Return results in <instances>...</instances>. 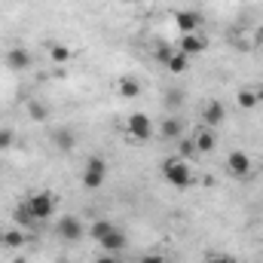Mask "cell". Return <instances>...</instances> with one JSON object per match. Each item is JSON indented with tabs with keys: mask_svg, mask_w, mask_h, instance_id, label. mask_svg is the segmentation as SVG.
<instances>
[{
	"mask_svg": "<svg viewBox=\"0 0 263 263\" xmlns=\"http://www.w3.org/2000/svg\"><path fill=\"white\" fill-rule=\"evenodd\" d=\"M181 132H184V123H181L178 117H168V120L159 126V135H162L165 141H178V138H181Z\"/></svg>",
	"mask_w": 263,
	"mask_h": 263,
	"instance_id": "14",
	"label": "cell"
},
{
	"mask_svg": "<svg viewBox=\"0 0 263 263\" xmlns=\"http://www.w3.org/2000/svg\"><path fill=\"white\" fill-rule=\"evenodd\" d=\"M205 263H236L230 254H223V251H214V254H208L205 257Z\"/></svg>",
	"mask_w": 263,
	"mask_h": 263,
	"instance_id": "24",
	"label": "cell"
},
{
	"mask_svg": "<svg viewBox=\"0 0 263 263\" xmlns=\"http://www.w3.org/2000/svg\"><path fill=\"white\" fill-rule=\"evenodd\" d=\"M223 117H227V107H223L220 101H208V104L202 107V126H205V129H217V126L223 123Z\"/></svg>",
	"mask_w": 263,
	"mask_h": 263,
	"instance_id": "7",
	"label": "cell"
},
{
	"mask_svg": "<svg viewBox=\"0 0 263 263\" xmlns=\"http://www.w3.org/2000/svg\"><path fill=\"white\" fill-rule=\"evenodd\" d=\"M62 263H67V260H62Z\"/></svg>",
	"mask_w": 263,
	"mask_h": 263,
	"instance_id": "31",
	"label": "cell"
},
{
	"mask_svg": "<svg viewBox=\"0 0 263 263\" xmlns=\"http://www.w3.org/2000/svg\"><path fill=\"white\" fill-rule=\"evenodd\" d=\"M254 37H257V43H263V25L257 28V31H254Z\"/></svg>",
	"mask_w": 263,
	"mask_h": 263,
	"instance_id": "28",
	"label": "cell"
},
{
	"mask_svg": "<svg viewBox=\"0 0 263 263\" xmlns=\"http://www.w3.org/2000/svg\"><path fill=\"white\" fill-rule=\"evenodd\" d=\"M49 59H52L55 65H65V62H70V49H67V46H52V49H49Z\"/></svg>",
	"mask_w": 263,
	"mask_h": 263,
	"instance_id": "21",
	"label": "cell"
},
{
	"mask_svg": "<svg viewBox=\"0 0 263 263\" xmlns=\"http://www.w3.org/2000/svg\"><path fill=\"white\" fill-rule=\"evenodd\" d=\"M55 233H59L65 242H80V239H83V233H86V227H83V220H80V217L65 214V217H59Z\"/></svg>",
	"mask_w": 263,
	"mask_h": 263,
	"instance_id": "4",
	"label": "cell"
},
{
	"mask_svg": "<svg viewBox=\"0 0 263 263\" xmlns=\"http://www.w3.org/2000/svg\"><path fill=\"white\" fill-rule=\"evenodd\" d=\"M184 55H202L205 49H208V40H205V34H181V46H178Z\"/></svg>",
	"mask_w": 263,
	"mask_h": 263,
	"instance_id": "10",
	"label": "cell"
},
{
	"mask_svg": "<svg viewBox=\"0 0 263 263\" xmlns=\"http://www.w3.org/2000/svg\"><path fill=\"white\" fill-rule=\"evenodd\" d=\"M110 230H114V223H110V220H95V223L89 227V236H92L95 242H101V239H104Z\"/></svg>",
	"mask_w": 263,
	"mask_h": 263,
	"instance_id": "19",
	"label": "cell"
},
{
	"mask_svg": "<svg viewBox=\"0 0 263 263\" xmlns=\"http://www.w3.org/2000/svg\"><path fill=\"white\" fill-rule=\"evenodd\" d=\"M141 263H165V257H162V254H144Z\"/></svg>",
	"mask_w": 263,
	"mask_h": 263,
	"instance_id": "26",
	"label": "cell"
},
{
	"mask_svg": "<svg viewBox=\"0 0 263 263\" xmlns=\"http://www.w3.org/2000/svg\"><path fill=\"white\" fill-rule=\"evenodd\" d=\"M0 242H3L6 248H22V245H25V233H22V230H3V233H0Z\"/></svg>",
	"mask_w": 263,
	"mask_h": 263,
	"instance_id": "17",
	"label": "cell"
},
{
	"mask_svg": "<svg viewBox=\"0 0 263 263\" xmlns=\"http://www.w3.org/2000/svg\"><path fill=\"white\" fill-rule=\"evenodd\" d=\"M162 178L172 184V187H190L193 184V168H190V162L187 159H181V156H172V159H165V165H162Z\"/></svg>",
	"mask_w": 263,
	"mask_h": 263,
	"instance_id": "1",
	"label": "cell"
},
{
	"mask_svg": "<svg viewBox=\"0 0 263 263\" xmlns=\"http://www.w3.org/2000/svg\"><path fill=\"white\" fill-rule=\"evenodd\" d=\"M22 205L28 208V214H31L34 220H46V217H52V211H55V196H52V193H34V196L25 199Z\"/></svg>",
	"mask_w": 263,
	"mask_h": 263,
	"instance_id": "3",
	"label": "cell"
},
{
	"mask_svg": "<svg viewBox=\"0 0 263 263\" xmlns=\"http://www.w3.org/2000/svg\"><path fill=\"white\" fill-rule=\"evenodd\" d=\"M73 141H77V138H73L70 129H55L52 132V144H55L62 153H70V150H73Z\"/></svg>",
	"mask_w": 263,
	"mask_h": 263,
	"instance_id": "15",
	"label": "cell"
},
{
	"mask_svg": "<svg viewBox=\"0 0 263 263\" xmlns=\"http://www.w3.org/2000/svg\"><path fill=\"white\" fill-rule=\"evenodd\" d=\"M260 55H263V43H260Z\"/></svg>",
	"mask_w": 263,
	"mask_h": 263,
	"instance_id": "30",
	"label": "cell"
},
{
	"mask_svg": "<svg viewBox=\"0 0 263 263\" xmlns=\"http://www.w3.org/2000/svg\"><path fill=\"white\" fill-rule=\"evenodd\" d=\"M193 144H196L199 153H211V150H214V144H217V138H214V132H211V129H205V126H202V129L196 132V138H193Z\"/></svg>",
	"mask_w": 263,
	"mask_h": 263,
	"instance_id": "13",
	"label": "cell"
},
{
	"mask_svg": "<svg viewBox=\"0 0 263 263\" xmlns=\"http://www.w3.org/2000/svg\"><path fill=\"white\" fill-rule=\"evenodd\" d=\"M172 52H175V49H168V46H159V49H156V59H159V62H168V59H172Z\"/></svg>",
	"mask_w": 263,
	"mask_h": 263,
	"instance_id": "25",
	"label": "cell"
},
{
	"mask_svg": "<svg viewBox=\"0 0 263 263\" xmlns=\"http://www.w3.org/2000/svg\"><path fill=\"white\" fill-rule=\"evenodd\" d=\"M165 67H168V70H172V73L178 77V73H184V70L190 67V55H184V52L178 49V52H172V59L165 62Z\"/></svg>",
	"mask_w": 263,
	"mask_h": 263,
	"instance_id": "16",
	"label": "cell"
},
{
	"mask_svg": "<svg viewBox=\"0 0 263 263\" xmlns=\"http://www.w3.org/2000/svg\"><path fill=\"white\" fill-rule=\"evenodd\" d=\"M199 150H196V144L190 141V138H178V156L181 159H193Z\"/></svg>",
	"mask_w": 263,
	"mask_h": 263,
	"instance_id": "20",
	"label": "cell"
},
{
	"mask_svg": "<svg viewBox=\"0 0 263 263\" xmlns=\"http://www.w3.org/2000/svg\"><path fill=\"white\" fill-rule=\"evenodd\" d=\"M120 95H123V98H138V95H141V83H138L135 77H126V80L120 83Z\"/></svg>",
	"mask_w": 263,
	"mask_h": 263,
	"instance_id": "18",
	"label": "cell"
},
{
	"mask_svg": "<svg viewBox=\"0 0 263 263\" xmlns=\"http://www.w3.org/2000/svg\"><path fill=\"white\" fill-rule=\"evenodd\" d=\"M28 117L37 120V123H43V120H46V107H43V101H31V104H28Z\"/></svg>",
	"mask_w": 263,
	"mask_h": 263,
	"instance_id": "22",
	"label": "cell"
},
{
	"mask_svg": "<svg viewBox=\"0 0 263 263\" xmlns=\"http://www.w3.org/2000/svg\"><path fill=\"white\" fill-rule=\"evenodd\" d=\"M126 3H141V0H126Z\"/></svg>",
	"mask_w": 263,
	"mask_h": 263,
	"instance_id": "29",
	"label": "cell"
},
{
	"mask_svg": "<svg viewBox=\"0 0 263 263\" xmlns=\"http://www.w3.org/2000/svg\"><path fill=\"white\" fill-rule=\"evenodd\" d=\"M80 181H83L86 190L104 187V181H107V162H104V156H89L86 165H83V172H80Z\"/></svg>",
	"mask_w": 263,
	"mask_h": 263,
	"instance_id": "2",
	"label": "cell"
},
{
	"mask_svg": "<svg viewBox=\"0 0 263 263\" xmlns=\"http://www.w3.org/2000/svg\"><path fill=\"white\" fill-rule=\"evenodd\" d=\"M31 62H34V59H31V52H28V49H22V46H15V49H9V52H6V67H9V70H28Z\"/></svg>",
	"mask_w": 263,
	"mask_h": 263,
	"instance_id": "11",
	"label": "cell"
},
{
	"mask_svg": "<svg viewBox=\"0 0 263 263\" xmlns=\"http://www.w3.org/2000/svg\"><path fill=\"white\" fill-rule=\"evenodd\" d=\"M175 25L181 34H199V25H202V15L193 12V9H181L175 12Z\"/></svg>",
	"mask_w": 263,
	"mask_h": 263,
	"instance_id": "9",
	"label": "cell"
},
{
	"mask_svg": "<svg viewBox=\"0 0 263 263\" xmlns=\"http://www.w3.org/2000/svg\"><path fill=\"white\" fill-rule=\"evenodd\" d=\"M15 144V132L12 129H0V150H9Z\"/></svg>",
	"mask_w": 263,
	"mask_h": 263,
	"instance_id": "23",
	"label": "cell"
},
{
	"mask_svg": "<svg viewBox=\"0 0 263 263\" xmlns=\"http://www.w3.org/2000/svg\"><path fill=\"white\" fill-rule=\"evenodd\" d=\"M126 129H129L132 138H138V141H147V138L153 135V120H150L147 114H132L129 123H126Z\"/></svg>",
	"mask_w": 263,
	"mask_h": 263,
	"instance_id": "6",
	"label": "cell"
},
{
	"mask_svg": "<svg viewBox=\"0 0 263 263\" xmlns=\"http://www.w3.org/2000/svg\"><path fill=\"white\" fill-rule=\"evenodd\" d=\"M95 263H120V260H117V254H104V251H101V254L95 257Z\"/></svg>",
	"mask_w": 263,
	"mask_h": 263,
	"instance_id": "27",
	"label": "cell"
},
{
	"mask_svg": "<svg viewBox=\"0 0 263 263\" xmlns=\"http://www.w3.org/2000/svg\"><path fill=\"white\" fill-rule=\"evenodd\" d=\"M98 245H101V251H104V254H120V251L129 245V239H126V233H123L120 227H114V230L98 242Z\"/></svg>",
	"mask_w": 263,
	"mask_h": 263,
	"instance_id": "8",
	"label": "cell"
},
{
	"mask_svg": "<svg viewBox=\"0 0 263 263\" xmlns=\"http://www.w3.org/2000/svg\"><path fill=\"white\" fill-rule=\"evenodd\" d=\"M236 101H239L242 110H254V107L263 101V89H242V92L236 95Z\"/></svg>",
	"mask_w": 263,
	"mask_h": 263,
	"instance_id": "12",
	"label": "cell"
},
{
	"mask_svg": "<svg viewBox=\"0 0 263 263\" xmlns=\"http://www.w3.org/2000/svg\"><path fill=\"white\" fill-rule=\"evenodd\" d=\"M227 172H230L233 178H248V175H251V156H248L245 150H233V153L227 156Z\"/></svg>",
	"mask_w": 263,
	"mask_h": 263,
	"instance_id": "5",
	"label": "cell"
}]
</instances>
